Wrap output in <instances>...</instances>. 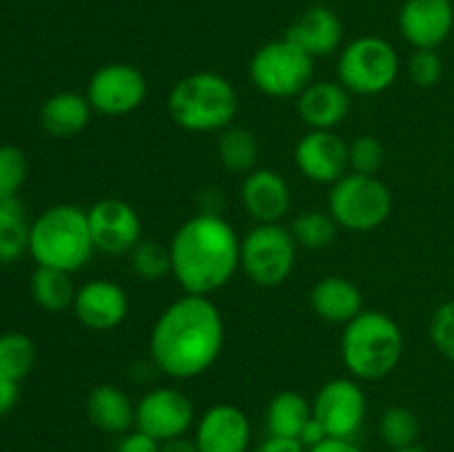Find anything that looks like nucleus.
<instances>
[{
	"mask_svg": "<svg viewBox=\"0 0 454 452\" xmlns=\"http://www.w3.org/2000/svg\"><path fill=\"white\" fill-rule=\"evenodd\" d=\"M224 339V319L211 297L184 295L162 310L151 331L149 348L164 375L191 379L217 362Z\"/></svg>",
	"mask_w": 454,
	"mask_h": 452,
	"instance_id": "nucleus-1",
	"label": "nucleus"
},
{
	"mask_svg": "<svg viewBox=\"0 0 454 452\" xmlns=\"http://www.w3.org/2000/svg\"><path fill=\"white\" fill-rule=\"evenodd\" d=\"M171 275L186 295H204L220 291L239 269L242 239L222 215L198 213L173 233Z\"/></svg>",
	"mask_w": 454,
	"mask_h": 452,
	"instance_id": "nucleus-2",
	"label": "nucleus"
},
{
	"mask_svg": "<svg viewBox=\"0 0 454 452\" xmlns=\"http://www.w3.org/2000/svg\"><path fill=\"white\" fill-rule=\"evenodd\" d=\"M93 251L87 211L75 204H53L31 222L29 255L35 266L75 273L91 260Z\"/></svg>",
	"mask_w": 454,
	"mask_h": 452,
	"instance_id": "nucleus-3",
	"label": "nucleus"
},
{
	"mask_svg": "<svg viewBox=\"0 0 454 452\" xmlns=\"http://www.w3.org/2000/svg\"><path fill=\"white\" fill-rule=\"evenodd\" d=\"M402 328L381 310H362L344 326L341 362L355 379L375 381L390 375L402 362Z\"/></svg>",
	"mask_w": 454,
	"mask_h": 452,
	"instance_id": "nucleus-4",
	"label": "nucleus"
},
{
	"mask_svg": "<svg viewBox=\"0 0 454 452\" xmlns=\"http://www.w3.org/2000/svg\"><path fill=\"white\" fill-rule=\"evenodd\" d=\"M238 105L239 100L233 82L211 71L186 75L167 97V109L173 122L193 133L229 129L238 113Z\"/></svg>",
	"mask_w": 454,
	"mask_h": 452,
	"instance_id": "nucleus-5",
	"label": "nucleus"
},
{
	"mask_svg": "<svg viewBox=\"0 0 454 452\" xmlns=\"http://www.w3.org/2000/svg\"><path fill=\"white\" fill-rule=\"evenodd\" d=\"M328 213L337 226L353 233H368L384 224L393 213V193L375 175L346 173L331 184Z\"/></svg>",
	"mask_w": 454,
	"mask_h": 452,
	"instance_id": "nucleus-6",
	"label": "nucleus"
},
{
	"mask_svg": "<svg viewBox=\"0 0 454 452\" xmlns=\"http://www.w3.org/2000/svg\"><path fill=\"white\" fill-rule=\"evenodd\" d=\"M337 75L350 93L377 96L395 84L399 56L393 44L377 35H362L346 44L337 60Z\"/></svg>",
	"mask_w": 454,
	"mask_h": 452,
	"instance_id": "nucleus-7",
	"label": "nucleus"
},
{
	"mask_svg": "<svg viewBox=\"0 0 454 452\" xmlns=\"http://www.w3.org/2000/svg\"><path fill=\"white\" fill-rule=\"evenodd\" d=\"M257 91L270 97H297L315 74V58L288 38L266 43L255 51L248 66Z\"/></svg>",
	"mask_w": 454,
	"mask_h": 452,
	"instance_id": "nucleus-8",
	"label": "nucleus"
},
{
	"mask_svg": "<svg viewBox=\"0 0 454 452\" xmlns=\"http://www.w3.org/2000/svg\"><path fill=\"white\" fill-rule=\"evenodd\" d=\"M297 244L282 224H257L242 239L239 266L253 284L264 288L279 286L295 269Z\"/></svg>",
	"mask_w": 454,
	"mask_h": 452,
	"instance_id": "nucleus-9",
	"label": "nucleus"
},
{
	"mask_svg": "<svg viewBox=\"0 0 454 452\" xmlns=\"http://www.w3.org/2000/svg\"><path fill=\"white\" fill-rule=\"evenodd\" d=\"M145 74L127 62H111L100 66L87 84V100L93 111L109 118L133 113L146 100Z\"/></svg>",
	"mask_w": 454,
	"mask_h": 452,
	"instance_id": "nucleus-10",
	"label": "nucleus"
},
{
	"mask_svg": "<svg viewBox=\"0 0 454 452\" xmlns=\"http://www.w3.org/2000/svg\"><path fill=\"white\" fill-rule=\"evenodd\" d=\"M368 401L362 386L348 377L326 381L315 394L313 417L324 425L328 437L355 439L366 421Z\"/></svg>",
	"mask_w": 454,
	"mask_h": 452,
	"instance_id": "nucleus-11",
	"label": "nucleus"
},
{
	"mask_svg": "<svg viewBox=\"0 0 454 452\" xmlns=\"http://www.w3.org/2000/svg\"><path fill=\"white\" fill-rule=\"evenodd\" d=\"M195 419L193 401L177 388L149 390L136 403V428L160 443L184 437Z\"/></svg>",
	"mask_w": 454,
	"mask_h": 452,
	"instance_id": "nucleus-12",
	"label": "nucleus"
},
{
	"mask_svg": "<svg viewBox=\"0 0 454 452\" xmlns=\"http://www.w3.org/2000/svg\"><path fill=\"white\" fill-rule=\"evenodd\" d=\"M89 230L96 251L106 255L131 253L142 239V220L136 208L118 198H106L87 211Z\"/></svg>",
	"mask_w": 454,
	"mask_h": 452,
	"instance_id": "nucleus-13",
	"label": "nucleus"
},
{
	"mask_svg": "<svg viewBox=\"0 0 454 452\" xmlns=\"http://www.w3.org/2000/svg\"><path fill=\"white\" fill-rule=\"evenodd\" d=\"M295 164L309 180L319 184H335L350 171L348 144L335 131L310 129L297 142Z\"/></svg>",
	"mask_w": 454,
	"mask_h": 452,
	"instance_id": "nucleus-14",
	"label": "nucleus"
},
{
	"mask_svg": "<svg viewBox=\"0 0 454 452\" xmlns=\"http://www.w3.org/2000/svg\"><path fill=\"white\" fill-rule=\"evenodd\" d=\"M452 29V0H406L399 9V31L415 49H439Z\"/></svg>",
	"mask_w": 454,
	"mask_h": 452,
	"instance_id": "nucleus-15",
	"label": "nucleus"
},
{
	"mask_svg": "<svg viewBox=\"0 0 454 452\" xmlns=\"http://www.w3.org/2000/svg\"><path fill=\"white\" fill-rule=\"evenodd\" d=\"M193 441L198 452H248L251 421L242 408L217 403L200 417Z\"/></svg>",
	"mask_w": 454,
	"mask_h": 452,
	"instance_id": "nucleus-16",
	"label": "nucleus"
},
{
	"mask_svg": "<svg viewBox=\"0 0 454 452\" xmlns=\"http://www.w3.org/2000/svg\"><path fill=\"white\" fill-rule=\"evenodd\" d=\"M74 313L89 331H114L127 319L129 297L120 284L109 279H93L75 292Z\"/></svg>",
	"mask_w": 454,
	"mask_h": 452,
	"instance_id": "nucleus-17",
	"label": "nucleus"
},
{
	"mask_svg": "<svg viewBox=\"0 0 454 452\" xmlns=\"http://www.w3.org/2000/svg\"><path fill=\"white\" fill-rule=\"evenodd\" d=\"M239 199L257 224H278L291 208V189L273 168H253L244 177Z\"/></svg>",
	"mask_w": 454,
	"mask_h": 452,
	"instance_id": "nucleus-18",
	"label": "nucleus"
},
{
	"mask_svg": "<svg viewBox=\"0 0 454 452\" xmlns=\"http://www.w3.org/2000/svg\"><path fill=\"white\" fill-rule=\"evenodd\" d=\"M348 89L340 82H310L304 91L297 96V113L304 120L306 127L319 129V131H333L340 127L350 113Z\"/></svg>",
	"mask_w": 454,
	"mask_h": 452,
	"instance_id": "nucleus-19",
	"label": "nucleus"
},
{
	"mask_svg": "<svg viewBox=\"0 0 454 452\" xmlns=\"http://www.w3.org/2000/svg\"><path fill=\"white\" fill-rule=\"evenodd\" d=\"M286 38L317 60V58H326L340 49L344 27L333 9L324 7V4H313L288 27Z\"/></svg>",
	"mask_w": 454,
	"mask_h": 452,
	"instance_id": "nucleus-20",
	"label": "nucleus"
},
{
	"mask_svg": "<svg viewBox=\"0 0 454 452\" xmlns=\"http://www.w3.org/2000/svg\"><path fill=\"white\" fill-rule=\"evenodd\" d=\"M310 308L328 323H348L364 310L362 291L341 275L322 277L310 291Z\"/></svg>",
	"mask_w": 454,
	"mask_h": 452,
	"instance_id": "nucleus-21",
	"label": "nucleus"
},
{
	"mask_svg": "<svg viewBox=\"0 0 454 452\" xmlns=\"http://www.w3.org/2000/svg\"><path fill=\"white\" fill-rule=\"evenodd\" d=\"M84 410L89 421L102 433L124 434L136 425V403L114 384H100L89 390Z\"/></svg>",
	"mask_w": 454,
	"mask_h": 452,
	"instance_id": "nucleus-22",
	"label": "nucleus"
},
{
	"mask_svg": "<svg viewBox=\"0 0 454 452\" xmlns=\"http://www.w3.org/2000/svg\"><path fill=\"white\" fill-rule=\"evenodd\" d=\"M91 111L87 96H80L75 91L53 93L40 106V124L51 137L65 140L87 129Z\"/></svg>",
	"mask_w": 454,
	"mask_h": 452,
	"instance_id": "nucleus-23",
	"label": "nucleus"
},
{
	"mask_svg": "<svg viewBox=\"0 0 454 452\" xmlns=\"http://www.w3.org/2000/svg\"><path fill=\"white\" fill-rule=\"evenodd\" d=\"M313 419V403L295 390H284L270 399L266 408V428L273 437L297 439L301 430Z\"/></svg>",
	"mask_w": 454,
	"mask_h": 452,
	"instance_id": "nucleus-24",
	"label": "nucleus"
},
{
	"mask_svg": "<svg viewBox=\"0 0 454 452\" xmlns=\"http://www.w3.org/2000/svg\"><path fill=\"white\" fill-rule=\"evenodd\" d=\"M31 300L38 308L47 313H62L67 308H74V300L78 288L74 286L71 273L49 266H35L29 279Z\"/></svg>",
	"mask_w": 454,
	"mask_h": 452,
	"instance_id": "nucleus-25",
	"label": "nucleus"
},
{
	"mask_svg": "<svg viewBox=\"0 0 454 452\" xmlns=\"http://www.w3.org/2000/svg\"><path fill=\"white\" fill-rule=\"evenodd\" d=\"M31 222L18 198H0V266L13 264L29 253Z\"/></svg>",
	"mask_w": 454,
	"mask_h": 452,
	"instance_id": "nucleus-26",
	"label": "nucleus"
},
{
	"mask_svg": "<svg viewBox=\"0 0 454 452\" xmlns=\"http://www.w3.org/2000/svg\"><path fill=\"white\" fill-rule=\"evenodd\" d=\"M217 158L231 173H251L260 158V144L255 133L248 129L229 127L222 131L217 142Z\"/></svg>",
	"mask_w": 454,
	"mask_h": 452,
	"instance_id": "nucleus-27",
	"label": "nucleus"
},
{
	"mask_svg": "<svg viewBox=\"0 0 454 452\" xmlns=\"http://www.w3.org/2000/svg\"><path fill=\"white\" fill-rule=\"evenodd\" d=\"M35 359H38V348L29 335L18 331L0 332V377L20 384L25 377L31 375Z\"/></svg>",
	"mask_w": 454,
	"mask_h": 452,
	"instance_id": "nucleus-28",
	"label": "nucleus"
},
{
	"mask_svg": "<svg viewBox=\"0 0 454 452\" xmlns=\"http://www.w3.org/2000/svg\"><path fill=\"white\" fill-rule=\"evenodd\" d=\"M288 230L297 246L309 248V251H322V248L331 246L333 239L337 238V222L333 220L331 213L309 211L295 217Z\"/></svg>",
	"mask_w": 454,
	"mask_h": 452,
	"instance_id": "nucleus-29",
	"label": "nucleus"
},
{
	"mask_svg": "<svg viewBox=\"0 0 454 452\" xmlns=\"http://www.w3.org/2000/svg\"><path fill=\"white\" fill-rule=\"evenodd\" d=\"M421 424L412 410L403 406H393L384 410L380 419V437L393 450L415 446L419 439Z\"/></svg>",
	"mask_w": 454,
	"mask_h": 452,
	"instance_id": "nucleus-30",
	"label": "nucleus"
},
{
	"mask_svg": "<svg viewBox=\"0 0 454 452\" xmlns=\"http://www.w3.org/2000/svg\"><path fill=\"white\" fill-rule=\"evenodd\" d=\"M131 270L145 282H158L171 275V251L153 239H140L131 251Z\"/></svg>",
	"mask_w": 454,
	"mask_h": 452,
	"instance_id": "nucleus-31",
	"label": "nucleus"
},
{
	"mask_svg": "<svg viewBox=\"0 0 454 452\" xmlns=\"http://www.w3.org/2000/svg\"><path fill=\"white\" fill-rule=\"evenodd\" d=\"M29 175V160L20 146L0 144V198H18Z\"/></svg>",
	"mask_w": 454,
	"mask_h": 452,
	"instance_id": "nucleus-32",
	"label": "nucleus"
},
{
	"mask_svg": "<svg viewBox=\"0 0 454 452\" xmlns=\"http://www.w3.org/2000/svg\"><path fill=\"white\" fill-rule=\"evenodd\" d=\"M386 149L375 136H359L348 144V164L353 173L375 175L384 167Z\"/></svg>",
	"mask_w": 454,
	"mask_h": 452,
	"instance_id": "nucleus-33",
	"label": "nucleus"
},
{
	"mask_svg": "<svg viewBox=\"0 0 454 452\" xmlns=\"http://www.w3.org/2000/svg\"><path fill=\"white\" fill-rule=\"evenodd\" d=\"M408 75L419 89H433L443 78V60L437 49H415L408 62Z\"/></svg>",
	"mask_w": 454,
	"mask_h": 452,
	"instance_id": "nucleus-34",
	"label": "nucleus"
},
{
	"mask_svg": "<svg viewBox=\"0 0 454 452\" xmlns=\"http://www.w3.org/2000/svg\"><path fill=\"white\" fill-rule=\"evenodd\" d=\"M430 339L443 357L454 362V300L434 310L430 322Z\"/></svg>",
	"mask_w": 454,
	"mask_h": 452,
	"instance_id": "nucleus-35",
	"label": "nucleus"
},
{
	"mask_svg": "<svg viewBox=\"0 0 454 452\" xmlns=\"http://www.w3.org/2000/svg\"><path fill=\"white\" fill-rule=\"evenodd\" d=\"M115 452H160V441L142 430H129L115 446Z\"/></svg>",
	"mask_w": 454,
	"mask_h": 452,
	"instance_id": "nucleus-36",
	"label": "nucleus"
},
{
	"mask_svg": "<svg viewBox=\"0 0 454 452\" xmlns=\"http://www.w3.org/2000/svg\"><path fill=\"white\" fill-rule=\"evenodd\" d=\"M253 452H306V448L297 439H284L269 434V439H264Z\"/></svg>",
	"mask_w": 454,
	"mask_h": 452,
	"instance_id": "nucleus-37",
	"label": "nucleus"
},
{
	"mask_svg": "<svg viewBox=\"0 0 454 452\" xmlns=\"http://www.w3.org/2000/svg\"><path fill=\"white\" fill-rule=\"evenodd\" d=\"M18 399H20V388H18L16 381L0 377V417L12 412L16 408Z\"/></svg>",
	"mask_w": 454,
	"mask_h": 452,
	"instance_id": "nucleus-38",
	"label": "nucleus"
},
{
	"mask_svg": "<svg viewBox=\"0 0 454 452\" xmlns=\"http://www.w3.org/2000/svg\"><path fill=\"white\" fill-rule=\"evenodd\" d=\"M306 452H364V450L353 441V439L328 437V439H324L322 443H317V446L309 448Z\"/></svg>",
	"mask_w": 454,
	"mask_h": 452,
	"instance_id": "nucleus-39",
	"label": "nucleus"
},
{
	"mask_svg": "<svg viewBox=\"0 0 454 452\" xmlns=\"http://www.w3.org/2000/svg\"><path fill=\"white\" fill-rule=\"evenodd\" d=\"M324 439H328L326 430H324V425L319 424V421L313 417V419H310L309 424H306V428L301 430L300 443L306 448V450H309V448H313V446H317V443H322Z\"/></svg>",
	"mask_w": 454,
	"mask_h": 452,
	"instance_id": "nucleus-40",
	"label": "nucleus"
},
{
	"mask_svg": "<svg viewBox=\"0 0 454 452\" xmlns=\"http://www.w3.org/2000/svg\"><path fill=\"white\" fill-rule=\"evenodd\" d=\"M160 452H198V446H195L193 439L184 434V437H176L160 443Z\"/></svg>",
	"mask_w": 454,
	"mask_h": 452,
	"instance_id": "nucleus-41",
	"label": "nucleus"
},
{
	"mask_svg": "<svg viewBox=\"0 0 454 452\" xmlns=\"http://www.w3.org/2000/svg\"><path fill=\"white\" fill-rule=\"evenodd\" d=\"M393 452H428L426 450V448H421V446H408V448H399V450H393Z\"/></svg>",
	"mask_w": 454,
	"mask_h": 452,
	"instance_id": "nucleus-42",
	"label": "nucleus"
},
{
	"mask_svg": "<svg viewBox=\"0 0 454 452\" xmlns=\"http://www.w3.org/2000/svg\"><path fill=\"white\" fill-rule=\"evenodd\" d=\"M317 3H319V0H317Z\"/></svg>",
	"mask_w": 454,
	"mask_h": 452,
	"instance_id": "nucleus-43",
	"label": "nucleus"
}]
</instances>
